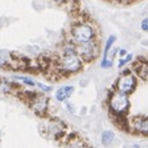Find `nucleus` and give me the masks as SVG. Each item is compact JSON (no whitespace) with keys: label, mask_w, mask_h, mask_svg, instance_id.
Segmentation results:
<instances>
[{"label":"nucleus","mask_w":148,"mask_h":148,"mask_svg":"<svg viewBox=\"0 0 148 148\" xmlns=\"http://www.w3.org/2000/svg\"><path fill=\"white\" fill-rule=\"evenodd\" d=\"M111 66H112V60H110V59H103V60H102L101 67L107 69V67H111Z\"/></svg>","instance_id":"14"},{"label":"nucleus","mask_w":148,"mask_h":148,"mask_svg":"<svg viewBox=\"0 0 148 148\" xmlns=\"http://www.w3.org/2000/svg\"><path fill=\"white\" fill-rule=\"evenodd\" d=\"M65 148H90V146L79 136H70L65 143Z\"/></svg>","instance_id":"8"},{"label":"nucleus","mask_w":148,"mask_h":148,"mask_svg":"<svg viewBox=\"0 0 148 148\" xmlns=\"http://www.w3.org/2000/svg\"><path fill=\"white\" fill-rule=\"evenodd\" d=\"M113 138H114V133L112 132V131H105V132H102V136H101L102 145L110 146L111 143L113 142Z\"/></svg>","instance_id":"11"},{"label":"nucleus","mask_w":148,"mask_h":148,"mask_svg":"<svg viewBox=\"0 0 148 148\" xmlns=\"http://www.w3.org/2000/svg\"><path fill=\"white\" fill-rule=\"evenodd\" d=\"M114 40H116V36L112 35V36H110L108 40H107V42H106V46H105V51H103V59H107V56L110 54V49L112 47V45L114 44Z\"/></svg>","instance_id":"12"},{"label":"nucleus","mask_w":148,"mask_h":148,"mask_svg":"<svg viewBox=\"0 0 148 148\" xmlns=\"http://www.w3.org/2000/svg\"><path fill=\"white\" fill-rule=\"evenodd\" d=\"M137 86V79L131 70L123 71L116 82V90L125 95H130L134 91Z\"/></svg>","instance_id":"4"},{"label":"nucleus","mask_w":148,"mask_h":148,"mask_svg":"<svg viewBox=\"0 0 148 148\" xmlns=\"http://www.w3.org/2000/svg\"><path fill=\"white\" fill-rule=\"evenodd\" d=\"M131 127L136 133L148 137V117H134L131 122Z\"/></svg>","instance_id":"7"},{"label":"nucleus","mask_w":148,"mask_h":148,"mask_svg":"<svg viewBox=\"0 0 148 148\" xmlns=\"http://www.w3.org/2000/svg\"><path fill=\"white\" fill-rule=\"evenodd\" d=\"M72 93H73V87L72 86H62V87H60L56 91L55 98L57 101L62 102V101H66L69 97H71Z\"/></svg>","instance_id":"10"},{"label":"nucleus","mask_w":148,"mask_h":148,"mask_svg":"<svg viewBox=\"0 0 148 148\" xmlns=\"http://www.w3.org/2000/svg\"><path fill=\"white\" fill-rule=\"evenodd\" d=\"M108 106L114 116L123 117L128 112V108H130L128 95H125L120 91H117V90L113 91L108 98Z\"/></svg>","instance_id":"2"},{"label":"nucleus","mask_w":148,"mask_h":148,"mask_svg":"<svg viewBox=\"0 0 148 148\" xmlns=\"http://www.w3.org/2000/svg\"><path fill=\"white\" fill-rule=\"evenodd\" d=\"M141 29H142L143 31L148 32V18H146V19L142 20V23H141Z\"/></svg>","instance_id":"15"},{"label":"nucleus","mask_w":148,"mask_h":148,"mask_svg":"<svg viewBox=\"0 0 148 148\" xmlns=\"http://www.w3.org/2000/svg\"><path fill=\"white\" fill-rule=\"evenodd\" d=\"M57 66L61 72L66 75H73L81 71L84 66V60L76 52V47L72 42L65 46L60 60H57Z\"/></svg>","instance_id":"1"},{"label":"nucleus","mask_w":148,"mask_h":148,"mask_svg":"<svg viewBox=\"0 0 148 148\" xmlns=\"http://www.w3.org/2000/svg\"><path fill=\"white\" fill-rule=\"evenodd\" d=\"M133 70L138 77H141L143 80L148 79V61H138V62H136Z\"/></svg>","instance_id":"9"},{"label":"nucleus","mask_w":148,"mask_h":148,"mask_svg":"<svg viewBox=\"0 0 148 148\" xmlns=\"http://www.w3.org/2000/svg\"><path fill=\"white\" fill-rule=\"evenodd\" d=\"M21 80H23L24 84H26V85H29V86H31V87H32V86H35V82L32 81V80H29V79H21Z\"/></svg>","instance_id":"16"},{"label":"nucleus","mask_w":148,"mask_h":148,"mask_svg":"<svg viewBox=\"0 0 148 148\" xmlns=\"http://www.w3.org/2000/svg\"><path fill=\"white\" fill-rule=\"evenodd\" d=\"M118 54H120V57H123V56L127 55V51L125 50V49H121V50L118 51Z\"/></svg>","instance_id":"18"},{"label":"nucleus","mask_w":148,"mask_h":148,"mask_svg":"<svg viewBox=\"0 0 148 148\" xmlns=\"http://www.w3.org/2000/svg\"><path fill=\"white\" fill-rule=\"evenodd\" d=\"M132 57H133V56H132V54H127L126 56L121 57L120 61H118V65H117L118 69H122L123 66H126V65L128 64V62H131V60H132Z\"/></svg>","instance_id":"13"},{"label":"nucleus","mask_w":148,"mask_h":148,"mask_svg":"<svg viewBox=\"0 0 148 148\" xmlns=\"http://www.w3.org/2000/svg\"><path fill=\"white\" fill-rule=\"evenodd\" d=\"M76 52L84 61H92L98 56V44L96 40L88 41L86 44L76 45Z\"/></svg>","instance_id":"6"},{"label":"nucleus","mask_w":148,"mask_h":148,"mask_svg":"<svg viewBox=\"0 0 148 148\" xmlns=\"http://www.w3.org/2000/svg\"><path fill=\"white\" fill-rule=\"evenodd\" d=\"M71 38H72V44L75 46L76 45L86 44L88 41L95 40V30L88 24H79V25L72 27Z\"/></svg>","instance_id":"3"},{"label":"nucleus","mask_w":148,"mask_h":148,"mask_svg":"<svg viewBox=\"0 0 148 148\" xmlns=\"http://www.w3.org/2000/svg\"><path fill=\"white\" fill-rule=\"evenodd\" d=\"M38 86H39V87H40L41 90H42V91H46V92H47V91H50V90H51L50 87H49V86H45V85H42V84H38Z\"/></svg>","instance_id":"17"},{"label":"nucleus","mask_w":148,"mask_h":148,"mask_svg":"<svg viewBox=\"0 0 148 148\" xmlns=\"http://www.w3.org/2000/svg\"><path fill=\"white\" fill-rule=\"evenodd\" d=\"M55 3H57V4H62V3H66V1H69V0H54Z\"/></svg>","instance_id":"19"},{"label":"nucleus","mask_w":148,"mask_h":148,"mask_svg":"<svg viewBox=\"0 0 148 148\" xmlns=\"http://www.w3.org/2000/svg\"><path fill=\"white\" fill-rule=\"evenodd\" d=\"M132 148H139V147H138V146H133Z\"/></svg>","instance_id":"20"},{"label":"nucleus","mask_w":148,"mask_h":148,"mask_svg":"<svg viewBox=\"0 0 148 148\" xmlns=\"http://www.w3.org/2000/svg\"><path fill=\"white\" fill-rule=\"evenodd\" d=\"M29 106L30 108L34 111L36 114L39 116H44L47 112L49 108V100L46 96H44L42 93H38V92H29Z\"/></svg>","instance_id":"5"}]
</instances>
